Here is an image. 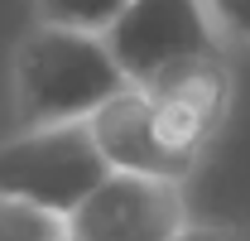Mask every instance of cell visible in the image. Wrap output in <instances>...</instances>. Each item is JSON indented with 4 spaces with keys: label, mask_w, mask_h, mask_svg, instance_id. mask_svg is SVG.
<instances>
[{
    "label": "cell",
    "mask_w": 250,
    "mask_h": 241,
    "mask_svg": "<svg viewBox=\"0 0 250 241\" xmlns=\"http://www.w3.org/2000/svg\"><path fill=\"white\" fill-rule=\"evenodd\" d=\"M87 125H92V140H96V150L106 154V164L121 169V174H145V179L183 183L197 169V164H188V159L164 150V140H159V130H154V116H149V96H145L140 82H130L111 101H101L92 116H87Z\"/></svg>",
    "instance_id": "8992f818"
},
{
    "label": "cell",
    "mask_w": 250,
    "mask_h": 241,
    "mask_svg": "<svg viewBox=\"0 0 250 241\" xmlns=\"http://www.w3.org/2000/svg\"><path fill=\"white\" fill-rule=\"evenodd\" d=\"M58 241H72V237H67V232H62V237H58Z\"/></svg>",
    "instance_id": "8fae6325"
},
{
    "label": "cell",
    "mask_w": 250,
    "mask_h": 241,
    "mask_svg": "<svg viewBox=\"0 0 250 241\" xmlns=\"http://www.w3.org/2000/svg\"><path fill=\"white\" fill-rule=\"evenodd\" d=\"M188 227L183 183L111 169L62 217L72 241H173Z\"/></svg>",
    "instance_id": "3957f363"
},
{
    "label": "cell",
    "mask_w": 250,
    "mask_h": 241,
    "mask_svg": "<svg viewBox=\"0 0 250 241\" xmlns=\"http://www.w3.org/2000/svg\"><path fill=\"white\" fill-rule=\"evenodd\" d=\"M173 241H250V232H241V227H192L188 222Z\"/></svg>",
    "instance_id": "30bf717a"
},
{
    "label": "cell",
    "mask_w": 250,
    "mask_h": 241,
    "mask_svg": "<svg viewBox=\"0 0 250 241\" xmlns=\"http://www.w3.org/2000/svg\"><path fill=\"white\" fill-rule=\"evenodd\" d=\"M101 44L130 82H149L173 58L217 53L221 34L212 29L202 0H130L116 24L101 34Z\"/></svg>",
    "instance_id": "5b68a950"
},
{
    "label": "cell",
    "mask_w": 250,
    "mask_h": 241,
    "mask_svg": "<svg viewBox=\"0 0 250 241\" xmlns=\"http://www.w3.org/2000/svg\"><path fill=\"white\" fill-rule=\"evenodd\" d=\"M58 237H62V217L0 193V241H58Z\"/></svg>",
    "instance_id": "ba28073f"
},
{
    "label": "cell",
    "mask_w": 250,
    "mask_h": 241,
    "mask_svg": "<svg viewBox=\"0 0 250 241\" xmlns=\"http://www.w3.org/2000/svg\"><path fill=\"white\" fill-rule=\"evenodd\" d=\"M140 87L149 96V116H154L164 150L197 164L226 116V101H231V72H226L221 53L173 58Z\"/></svg>",
    "instance_id": "277c9868"
},
{
    "label": "cell",
    "mask_w": 250,
    "mask_h": 241,
    "mask_svg": "<svg viewBox=\"0 0 250 241\" xmlns=\"http://www.w3.org/2000/svg\"><path fill=\"white\" fill-rule=\"evenodd\" d=\"M125 5L130 0H39V20L43 24H62V29L106 34Z\"/></svg>",
    "instance_id": "52a82bcc"
},
{
    "label": "cell",
    "mask_w": 250,
    "mask_h": 241,
    "mask_svg": "<svg viewBox=\"0 0 250 241\" xmlns=\"http://www.w3.org/2000/svg\"><path fill=\"white\" fill-rule=\"evenodd\" d=\"M10 87H15V120L34 130V125L87 120L101 101L130 87V77L116 68L101 34L39 20L15 48Z\"/></svg>",
    "instance_id": "6da1fadb"
},
{
    "label": "cell",
    "mask_w": 250,
    "mask_h": 241,
    "mask_svg": "<svg viewBox=\"0 0 250 241\" xmlns=\"http://www.w3.org/2000/svg\"><path fill=\"white\" fill-rule=\"evenodd\" d=\"M202 5H207V20L221 39L250 44V0H202Z\"/></svg>",
    "instance_id": "9c48e42d"
},
{
    "label": "cell",
    "mask_w": 250,
    "mask_h": 241,
    "mask_svg": "<svg viewBox=\"0 0 250 241\" xmlns=\"http://www.w3.org/2000/svg\"><path fill=\"white\" fill-rule=\"evenodd\" d=\"M106 174L111 164L96 150L87 120L34 125L0 145V193L53 217H67Z\"/></svg>",
    "instance_id": "7a4b0ae2"
}]
</instances>
